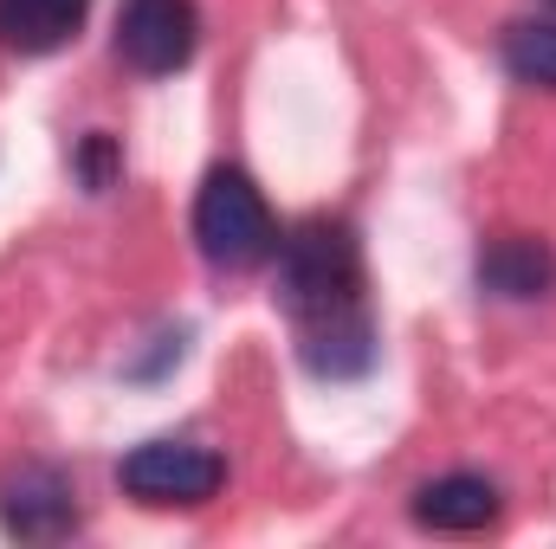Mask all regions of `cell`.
Wrapping results in <instances>:
<instances>
[{
	"instance_id": "6da1fadb",
	"label": "cell",
	"mask_w": 556,
	"mask_h": 549,
	"mask_svg": "<svg viewBox=\"0 0 556 549\" xmlns=\"http://www.w3.org/2000/svg\"><path fill=\"white\" fill-rule=\"evenodd\" d=\"M278 304L298 330V356L324 382H363L382 356L369 291H363V246L350 220L311 214L278 240Z\"/></svg>"
},
{
	"instance_id": "7a4b0ae2",
	"label": "cell",
	"mask_w": 556,
	"mask_h": 549,
	"mask_svg": "<svg viewBox=\"0 0 556 549\" xmlns=\"http://www.w3.org/2000/svg\"><path fill=\"white\" fill-rule=\"evenodd\" d=\"M194 246L214 272H253L278 253L273 207L247 168H207L194 194Z\"/></svg>"
},
{
	"instance_id": "3957f363",
	"label": "cell",
	"mask_w": 556,
	"mask_h": 549,
	"mask_svg": "<svg viewBox=\"0 0 556 549\" xmlns=\"http://www.w3.org/2000/svg\"><path fill=\"white\" fill-rule=\"evenodd\" d=\"M124 498H137L149 511H175V505H207L227 485V459L214 446L194 439H149L117 465Z\"/></svg>"
},
{
	"instance_id": "277c9868",
	"label": "cell",
	"mask_w": 556,
	"mask_h": 549,
	"mask_svg": "<svg viewBox=\"0 0 556 549\" xmlns=\"http://www.w3.org/2000/svg\"><path fill=\"white\" fill-rule=\"evenodd\" d=\"M201 46V7L194 0H124L117 13V52L142 78H168Z\"/></svg>"
},
{
	"instance_id": "5b68a950",
	"label": "cell",
	"mask_w": 556,
	"mask_h": 549,
	"mask_svg": "<svg viewBox=\"0 0 556 549\" xmlns=\"http://www.w3.org/2000/svg\"><path fill=\"white\" fill-rule=\"evenodd\" d=\"M0 531L20 544H59L78 531V491L59 465H20L0 485Z\"/></svg>"
},
{
	"instance_id": "8992f818",
	"label": "cell",
	"mask_w": 556,
	"mask_h": 549,
	"mask_svg": "<svg viewBox=\"0 0 556 549\" xmlns=\"http://www.w3.org/2000/svg\"><path fill=\"white\" fill-rule=\"evenodd\" d=\"M505 511L498 485L479 478V472H446L433 485L415 491V524L420 531H446V537H472V531H492Z\"/></svg>"
},
{
	"instance_id": "52a82bcc",
	"label": "cell",
	"mask_w": 556,
	"mask_h": 549,
	"mask_svg": "<svg viewBox=\"0 0 556 549\" xmlns=\"http://www.w3.org/2000/svg\"><path fill=\"white\" fill-rule=\"evenodd\" d=\"M479 291L505 297V304H531L556 291V253L531 233H498L479 246Z\"/></svg>"
},
{
	"instance_id": "ba28073f",
	"label": "cell",
	"mask_w": 556,
	"mask_h": 549,
	"mask_svg": "<svg viewBox=\"0 0 556 549\" xmlns=\"http://www.w3.org/2000/svg\"><path fill=\"white\" fill-rule=\"evenodd\" d=\"M85 13L91 0H0V46L20 59H46L85 26Z\"/></svg>"
},
{
	"instance_id": "9c48e42d",
	"label": "cell",
	"mask_w": 556,
	"mask_h": 549,
	"mask_svg": "<svg viewBox=\"0 0 556 549\" xmlns=\"http://www.w3.org/2000/svg\"><path fill=\"white\" fill-rule=\"evenodd\" d=\"M498 59L518 85L556 91V20H511L498 39Z\"/></svg>"
},
{
	"instance_id": "30bf717a",
	"label": "cell",
	"mask_w": 556,
	"mask_h": 549,
	"mask_svg": "<svg viewBox=\"0 0 556 549\" xmlns=\"http://www.w3.org/2000/svg\"><path fill=\"white\" fill-rule=\"evenodd\" d=\"M72 168H78V181H85L91 194H104V188H117V175H124V155H117V142L104 137V130H91V137L78 142Z\"/></svg>"
}]
</instances>
